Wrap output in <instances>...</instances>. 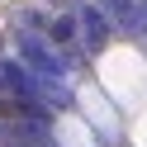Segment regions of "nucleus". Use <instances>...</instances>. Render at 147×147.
<instances>
[{
	"instance_id": "nucleus-1",
	"label": "nucleus",
	"mask_w": 147,
	"mask_h": 147,
	"mask_svg": "<svg viewBox=\"0 0 147 147\" xmlns=\"http://www.w3.org/2000/svg\"><path fill=\"white\" fill-rule=\"evenodd\" d=\"M71 33H76V19H57L52 24V38L57 43H71Z\"/></svg>"
}]
</instances>
